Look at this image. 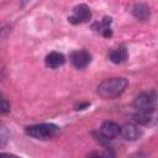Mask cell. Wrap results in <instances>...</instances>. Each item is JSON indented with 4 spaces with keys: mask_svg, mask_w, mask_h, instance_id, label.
Returning <instances> with one entry per match:
<instances>
[{
    "mask_svg": "<svg viewBox=\"0 0 158 158\" xmlns=\"http://www.w3.org/2000/svg\"><path fill=\"white\" fill-rule=\"evenodd\" d=\"M128 81L125 78L115 77L101 81L96 89V93L102 99H115L120 96L127 88Z\"/></svg>",
    "mask_w": 158,
    "mask_h": 158,
    "instance_id": "6da1fadb",
    "label": "cell"
},
{
    "mask_svg": "<svg viewBox=\"0 0 158 158\" xmlns=\"http://www.w3.org/2000/svg\"><path fill=\"white\" fill-rule=\"evenodd\" d=\"M60 132V128L54 123H37L25 127V133L35 139L47 141L54 138Z\"/></svg>",
    "mask_w": 158,
    "mask_h": 158,
    "instance_id": "7a4b0ae2",
    "label": "cell"
},
{
    "mask_svg": "<svg viewBox=\"0 0 158 158\" xmlns=\"http://www.w3.org/2000/svg\"><path fill=\"white\" fill-rule=\"evenodd\" d=\"M133 107L138 112L153 114V111L156 110V99L148 93H141L135 98Z\"/></svg>",
    "mask_w": 158,
    "mask_h": 158,
    "instance_id": "3957f363",
    "label": "cell"
},
{
    "mask_svg": "<svg viewBox=\"0 0 158 158\" xmlns=\"http://www.w3.org/2000/svg\"><path fill=\"white\" fill-rule=\"evenodd\" d=\"M91 19V11L89 9V6H86L85 4H79L77 6L73 7V15L70 17H68L69 22L77 25V23H83V22H88Z\"/></svg>",
    "mask_w": 158,
    "mask_h": 158,
    "instance_id": "277c9868",
    "label": "cell"
},
{
    "mask_svg": "<svg viewBox=\"0 0 158 158\" xmlns=\"http://www.w3.org/2000/svg\"><path fill=\"white\" fill-rule=\"evenodd\" d=\"M69 59L77 69H84L90 64L91 54L86 49H78V51H74L70 53Z\"/></svg>",
    "mask_w": 158,
    "mask_h": 158,
    "instance_id": "5b68a950",
    "label": "cell"
},
{
    "mask_svg": "<svg viewBox=\"0 0 158 158\" xmlns=\"http://www.w3.org/2000/svg\"><path fill=\"white\" fill-rule=\"evenodd\" d=\"M120 135V126L114 121H105L99 128V136L104 141L109 142Z\"/></svg>",
    "mask_w": 158,
    "mask_h": 158,
    "instance_id": "8992f818",
    "label": "cell"
},
{
    "mask_svg": "<svg viewBox=\"0 0 158 158\" xmlns=\"http://www.w3.org/2000/svg\"><path fill=\"white\" fill-rule=\"evenodd\" d=\"M120 135L126 141H137L142 137L143 131L137 123H125L122 127H120Z\"/></svg>",
    "mask_w": 158,
    "mask_h": 158,
    "instance_id": "52a82bcc",
    "label": "cell"
},
{
    "mask_svg": "<svg viewBox=\"0 0 158 158\" xmlns=\"http://www.w3.org/2000/svg\"><path fill=\"white\" fill-rule=\"evenodd\" d=\"M44 63L51 69H57L65 63V57L59 52H51L46 56Z\"/></svg>",
    "mask_w": 158,
    "mask_h": 158,
    "instance_id": "ba28073f",
    "label": "cell"
},
{
    "mask_svg": "<svg viewBox=\"0 0 158 158\" xmlns=\"http://www.w3.org/2000/svg\"><path fill=\"white\" fill-rule=\"evenodd\" d=\"M127 57H128V53H127V49L125 46H120L117 48H114L109 53V59L115 64L123 63L127 59Z\"/></svg>",
    "mask_w": 158,
    "mask_h": 158,
    "instance_id": "9c48e42d",
    "label": "cell"
},
{
    "mask_svg": "<svg viewBox=\"0 0 158 158\" xmlns=\"http://www.w3.org/2000/svg\"><path fill=\"white\" fill-rule=\"evenodd\" d=\"M132 14L138 21H147L151 16V10L146 4H135L132 7Z\"/></svg>",
    "mask_w": 158,
    "mask_h": 158,
    "instance_id": "30bf717a",
    "label": "cell"
},
{
    "mask_svg": "<svg viewBox=\"0 0 158 158\" xmlns=\"http://www.w3.org/2000/svg\"><path fill=\"white\" fill-rule=\"evenodd\" d=\"M110 25H111V17H104L100 22H96L94 25V28L98 30L99 32H101V35L104 37H110L112 35Z\"/></svg>",
    "mask_w": 158,
    "mask_h": 158,
    "instance_id": "8fae6325",
    "label": "cell"
},
{
    "mask_svg": "<svg viewBox=\"0 0 158 158\" xmlns=\"http://www.w3.org/2000/svg\"><path fill=\"white\" fill-rule=\"evenodd\" d=\"M133 120L137 122V125H143L147 126L153 121V116L152 114H147V112H136L133 115Z\"/></svg>",
    "mask_w": 158,
    "mask_h": 158,
    "instance_id": "7c38bea8",
    "label": "cell"
},
{
    "mask_svg": "<svg viewBox=\"0 0 158 158\" xmlns=\"http://www.w3.org/2000/svg\"><path fill=\"white\" fill-rule=\"evenodd\" d=\"M88 158H115L112 151L106 149L104 152H93L91 154H89Z\"/></svg>",
    "mask_w": 158,
    "mask_h": 158,
    "instance_id": "4fadbf2b",
    "label": "cell"
},
{
    "mask_svg": "<svg viewBox=\"0 0 158 158\" xmlns=\"http://www.w3.org/2000/svg\"><path fill=\"white\" fill-rule=\"evenodd\" d=\"M10 111V102L4 98V95L0 93V115L7 114Z\"/></svg>",
    "mask_w": 158,
    "mask_h": 158,
    "instance_id": "5bb4252c",
    "label": "cell"
},
{
    "mask_svg": "<svg viewBox=\"0 0 158 158\" xmlns=\"http://www.w3.org/2000/svg\"><path fill=\"white\" fill-rule=\"evenodd\" d=\"M7 141H9V133H7V131L4 130V128H0V148L5 147L6 143H7Z\"/></svg>",
    "mask_w": 158,
    "mask_h": 158,
    "instance_id": "9a60e30c",
    "label": "cell"
},
{
    "mask_svg": "<svg viewBox=\"0 0 158 158\" xmlns=\"http://www.w3.org/2000/svg\"><path fill=\"white\" fill-rule=\"evenodd\" d=\"M0 158H19V157L11 153H0Z\"/></svg>",
    "mask_w": 158,
    "mask_h": 158,
    "instance_id": "2e32d148",
    "label": "cell"
}]
</instances>
